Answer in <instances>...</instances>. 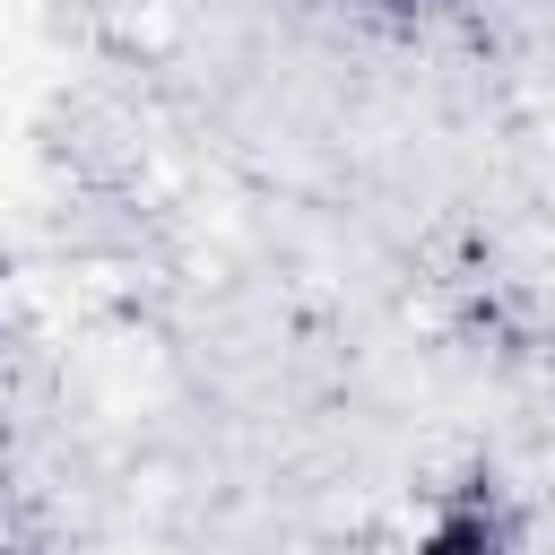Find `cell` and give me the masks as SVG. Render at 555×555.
I'll use <instances>...</instances> for the list:
<instances>
[{"instance_id":"1","label":"cell","mask_w":555,"mask_h":555,"mask_svg":"<svg viewBox=\"0 0 555 555\" xmlns=\"http://www.w3.org/2000/svg\"><path fill=\"white\" fill-rule=\"evenodd\" d=\"M520 546V529H512V503L477 477V486H451L442 503H434V520H425V538H416V555H512Z\"/></svg>"},{"instance_id":"2","label":"cell","mask_w":555,"mask_h":555,"mask_svg":"<svg viewBox=\"0 0 555 555\" xmlns=\"http://www.w3.org/2000/svg\"><path fill=\"white\" fill-rule=\"evenodd\" d=\"M390 9H416V0H390Z\"/></svg>"}]
</instances>
